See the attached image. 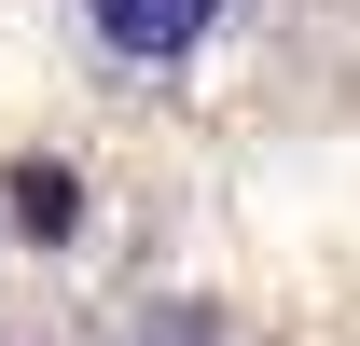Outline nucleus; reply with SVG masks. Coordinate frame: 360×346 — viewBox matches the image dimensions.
Here are the masks:
<instances>
[{
	"mask_svg": "<svg viewBox=\"0 0 360 346\" xmlns=\"http://www.w3.org/2000/svg\"><path fill=\"white\" fill-rule=\"evenodd\" d=\"M0 194H14V236H42V250L84 236V180H70V167H14Z\"/></svg>",
	"mask_w": 360,
	"mask_h": 346,
	"instance_id": "obj_2",
	"label": "nucleus"
},
{
	"mask_svg": "<svg viewBox=\"0 0 360 346\" xmlns=\"http://www.w3.org/2000/svg\"><path fill=\"white\" fill-rule=\"evenodd\" d=\"M84 42H97V70L167 84V70H194L222 42V0H84Z\"/></svg>",
	"mask_w": 360,
	"mask_h": 346,
	"instance_id": "obj_1",
	"label": "nucleus"
},
{
	"mask_svg": "<svg viewBox=\"0 0 360 346\" xmlns=\"http://www.w3.org/2000/svg\"><path fill=\"white\" fill-rule=\"evenodd\" d=\"M139 346H208V305H167V319H139Z\"/></svg>",
	"mask_w": 360,
	"mask_h": 346,
	"instance_id": "obj_3",
	"label": "nucleus"
}]
</instances>
